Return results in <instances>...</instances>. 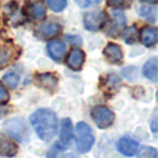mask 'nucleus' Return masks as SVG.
Instances as JSON below:
<instances>
[{"instance_id":"f257e3e1","label":"nucleus","mask_w":158,"mask_h":158,"mask_svg":"<svg viewBox=\"0 0 158 158\" xmlns=\"http://www.w3.org/2000/svg\"><path fill=\"white\" fill-rule=\"evenodd\" d=\"M29 121L36 135L44 142H50L56 136L58 129V121L52 110L39 108L29 117Z\"/></svg>"},{"instance_id":"f03ea898","label":"nucleus","mask_w":158,"mask_h":158,"mask_svg":"<svg viewBox=\"0 0 158 158\" xmlns=\"http://www.w3.org/2000/svg\"><path fill=\"white\" fill-rule=\"evenodd\" d=\"M75 143H77V148L79 153H87L94 144V136H93V131L87 123L79 122L75 126Z\"/></svg>"},{"instance_id":"7ed1b4c3","label":"nucleus","mask_w":158,"mask_h":158,"mask_svg":"<svg viewBox=\"0 0 158 158\" xmlns=\"http://www.w3.org/2000/svg\"><path fill=\"white\" fill-rule=\"evenodd\" d=\"M92 118L98 128H108L114 122V112L106 106H96L92 108Z\"/></svg>"},{"instance_id":"20e7f679","label":"nucleus","mask_w":158,"mask_h":158,"mask_svg":"<svg viewBox=\"0 0 158 158\" xmlns=\"http://www.w3.org/2000/svg\"><path fill=\"white\" fill-rule=\"evenodd\" d=\"M4 131L10 135L11 137H14L18 142H24L28 139V131L25 128L24 122L21 119H10L6 121L4 123Z\"/></svg>"},{"instance_id":"39448f33","label":"nucleus","mask_w":158,"mask_h":158,"mask_svg":"<svg viewBox=\"0 0 158 158\" xmlns=\"http://www.w3.org/2000/svg\"><path fill=\"white\" fill-rule=\"evenodd\" d=\"M106 24V13L104 11H92V13L85 14L83 25L87 31H98Z\"/></svg>"},{"instance_id":"423d86ee","label":"nucleus","mask_w":158,"mask_h":158,"mask_svg":"<svg viewBox=\"0 0 158 158\" xmlns=\"http://www.w3.org/2000/svg\"><path fill=\"white\" fill-rule=\"evenodd\" d=\"M117 150L122 156L133 157V156H136L137 150H139V143L133 139H129V137H122L117 143Z\"/></svg>"},{"instance_id":"0eeeda50","label":"nucleus","mask_w":158,"mask_h":158,"mask_svg":"<svg viewBox=\"0 0 158 158\" xmlns=\"http://www.w3.org/2000/svg\"><path fill=\"white\" fill-rule=\"evenodd\" d=\"M25 14L29 17L31 19H42L46 15V7L44 3H42L40 0H32L27 4L25 7Z\"/></svg>"},{"instance_id":"6e6552de","label":"nucleus","mask_w":158,"mask_h":158,"mask_svg":"<svg viewBox=\"0 0 158 158\" xmlns=\"http://www.w3.org/2000/svg\"><path fill=\"white\" fill-rule=\"evenodd\" d=\"M35 82L43 89H47L50 92L57 89L58 86V78L56 77L54 74H50V72H46V74H38L35 77Z\"/></svg>"},{"instance_id":"1a4fd4ad","label":"nucleus","mask_w":158,"mask_h":158,"mask_svg":"<svg viewBox=\"0 0 158 158\" xmlns=\"http://www.w3.org/2000/svg\"><path fill=\"white\" fill-rule=\"evenodd\" d=\"M72 140V125H71V119L65 118L61 122V128H60V142L57 144H60L61 148H67L69 146Z\"/></svg>"},{"instance_id":"9d476101","label":"nucleus","mask_w":158,"mask_h":158,"mask_svg":"<svg viewBox=\"0 0 158 158\" xmlns=\"http://www.w3.org/2000/svg\"><path fill=\"white\" fill-rule=\"evenodd\" d=\"M47 54L54 61H61L65 56V44L61 40H52L47 43Z\"/></svg>"},{"instance_id":"9b49d317","label":"nucleus","mask_w":158,"mask_h":158,"mask_svg":"<svg viewBox=\"0 0 158 158\" xmlns=\"http://www.w3.org/2000/svg\"><path fill=\"white\" fill-rule=\"evenodd\" d=\"M85 63V53L81 49H74L69 52L68 57H67V64L72 71H79L81 67Z\"/></svg>"},{"instance_id":"f8f14e48","label":"nucleus","mask_w":158,"mask_h":158,"mask_svg":"<svg viewBox=\"0 0 158 158\" xmlns=\"http://www.w3.org/2000/svg\"><path fill=\"white\" fill-rule=\"evenodd\" d=\"M104 56L107 57V60L110 63H114V64H119L123 58V53L121 50V47L114 43L107 44L106 49H104Z\"/></svg>"},{"instance_id":"ddd939ff","label":"nucleus","mask_w":158,"mask_h":158,"mask_svg":"<svg viewBox=\"0 0 158 158\" xmlns=\"http://www.w3.org/2000/svg\"><path fill=\"white\" fill-rule=\"evenodd\" d=\"M60 31H61V27L58 24H56V22H47V24H43L38 28L36 35L42 39H49V38L56 36Z\"/></svg>"},{"instance_id":"4468645a","label":"nucleus","mask_w":158,"mask_h":158,"mask_svg":"<svg viewBox=\"0 0 158 158\" xmlns=\"http://www.w3.org/2000/svg\"><path fill=\"white\" fill-rule=\"evenodd\" d=\"M140 40H142V43L147 47L154 46L158 40V31L153 27L143 28L142 32H140Z\"/></svg>"},{"instance_id":"2eb2a0df","label":"nucleus","mask_w":158,"mask_h":158,"mask_svg":"<svg viewBox=\"0 0 158 158\" xmlns=\"http://www.w3.org/2000/svg\"><path fill=\"white\" fill-rule=\"evenodd\" d=\"M143 74L151 82H157L158 79V61L157 58H150L143 67Z\"/></svg>"},{"instance_id":"dca6fc26","label":"nucleus","mask_w":158,"mask_h":158,"mask_svg":"<svg viewBox=\"0 0 158 158\" xmlns=\"http://www.w3.org/2000/svg\"><path fill=\"white\" fill-rule=\"evenodd\" d=\"M121 36H122V39L125 40V43L132 44V43H135V42L137 40V38H139V33H137L136 27H129V28H125V29L122 31Z\"/></svg>"},{"instance_id":"f3484780","label":"nucleus","mask_w":158,"mask_h":158,"mask_svg":"<svg viewBox=\"0 0 158 158\" xmlns=\"http://www.w3.org/2000/svg\"><path fill=\"white\" fill-rule=\"evenodd\" d=\"M140 15L143 18H146L147 21H150L151 24H154L157 19V8L154 6H143L142 8L139 10Z\"/></svg>"},{"instance_id":"a211bd4d","label":"nucleus","mask_w":158,"mask_h":158,"mask_svg":"<svg viewBox=\"0 0 158 158\" xmlns=\"http://www.w3.org/2000/svg\"><path fill=\"white\" fill-rule=\"evenodd\" d=\"M17 153V147L13 142H8V140H2L0 143V154L6 157H13Z\"/></svg>"},{"instance_id":"6ab92c4d","label":"nucleus","mask_w":158,"mask_h":158,"mask_svg":"<svg viewBox=\"0 0 158 158\" xmlns=\"http://www.w3.org/2000/svg\"><path fill=\"white\" fill-rule=\"evenodd\" d=\"M3 83H4L6 86H8L10 89H15L19 83V78H18V75L14 74V72H8V74H6L4 77H3Z\"/></svg>"},{"instance_id":"aec40b11","label":"nucleus","mask_w":158,"mask_h":158,"mask_svg":"<svg viewBox=\"0 0 158 158\" xmlns=\"http://www.w3.org/2000/svg\"><path fill=\"white\" fill-rule=\"evenodd\" d=\"M46 3L56 13H60L67 7V0H46Z\"/></svg>"},{"instance_id":"412c9836","label":"nucleus","mask_w":158,"mask_h":158,"mask_svg":"<svg viewBox=\"0 0 158 158\" xmlns=\"http://www.w3.org/2000/svg\"><path fill=\"white\" fill-rule=\"evenodd\" d=\"M137 158H158V153L154 147H142Z\"/></svg>"},{"instance_id":"4be33fe9","label":"nucleus","mask_w":158,"mask_h":158,"mask_svg":"<svg viewBox=\"0 0 158 158\" xmlns=\"http://www.w3.org/2000/svg\"><path fill=\"white\" fill-rule=\"evenodd\" d=\"M112 18H114L115 24H117L118 27H123L126 22L125 14H123L121 10H112Z\"/></svg>"},{"instance_id":"5701e85b","label":"nucleus","mask_w":158,"mask_h":158,"mask_svg":"<svg viewBox=\"0 0 158 158\" xmlns=\"http://www.w3.org/2000/svg\"><path fill=\"white\" fill-rule=\"evenodd\" d=\"M8 61H10V54H8V50L7 49H2V52H0V67L7 65Z\"/></svg>"},{"instance_id":"b1692460","label":"nucleus","mask_w":158,"mask_h":158,"mask_svg":"<svg viewBox=\"0 0 158 158\" xmlns=\"http://www.w3.org/2000/svg\"><path fill=\"white\" fill-rule=\"evenodd\" d=\"M75 3L82 8H87V7H92V6L97 4L98 0H74Z\"/></svg>"},{"instance_id":"393cba45","label":"nucleus","mask_w":158,"mask_h":158,"mask_svg":"<svg viewBox=\"0 0 158 158\" xmlns=\"http://www.w3.org/2000/svg\"><path fill=\"white\" fill-rule=\"evenodd\" d=\"M8 98H10V96H8L7 89L3 86V83H0V104H6Z\"/></svg>"},{"instance_id":"a878e982","label":"nucleus","mask_w":158,"mask_h":158,"mask_svg":"<svg viewBox=\"0 0 158 158\" xmlns=\"http://www.w3.org/2000/svg\"><path fill=\"white\" fill-rule=\"evenodd\" d=\"M67 40H68L71 44H77V46L82 44V39L79 38V36H75V35H68L67 36Z\"/></svg>"},{"instance_id":"bb28decb","label":"nucleus","mask_w":158,"mask_h":158,"mask_svg":"<svg viewBox=\"0 0 158 158\" xmlns=\"http://www.w3.org/2000/svg\"><path fill=\"white\" fill-rule=\"evenodd\" d=\"M108 3L114 7H121V6L125 4V0H108Z\"/></svg>"},{"instance_id":"cd10ccee","label":"nucleus","mask_w":158,"mask_h":158,"mask_svg":"<svg viewBox=\"0 0 158 158\" xmlns=\"http://www.w3.org/2000/svg\"><path fill=\"white\" fill-rule=\"evenodd\" d=\"M140 2H144V3H148V4H156L158 0H140Z\"/></svg>"}]
</instances>
